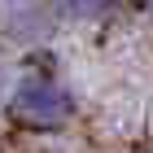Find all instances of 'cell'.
<instances>
[{
    "label": "cell",
    "instance_id": "obj_1",
    "mask_svg": "<svg viewBox=\"0 0 153 153\" xmlns=\"http://www.w3.org/2000/svg\"><path fill=\"white\" fill-rule=\"evenodd\" d=\"M4 114L13 127L31 131V136H57L79 118V96L57 66L31 61L13 74L9 92H4Z\"/></svg>",
    "mask_w": 153,
    "mask_h": 153
},
{
    "label": "cell",
    "instance_id": "obj_2",
    "mask_svg": "<svg viewBox=\"0 0 153 153\" xmlns=\"http://www.w3.org/2000/svg\"><path fill=\"white\" fill-rule=\"evenodd\" d=\"M61 31L70 26H105L114 18V0H57Z\"/></svg>",
    "mask_w": 153,
    "mask_h": 153
},
{
    "label": "cell",
    "instance_id": "obj_3",
    "mask_svg": "<svg viewBox=\"0 0 153 153\" xmlns=\"http://www.w3.org/2000/svg\"><path fill=\"white\" fill-rule=\"evenodd\" d=\"M9 57H4V48H0V105H4V92H9Z\"/></svg>",
    "mask_w": 153,
    "mask_h": 153
},
{
    "label": "cell",
    "instance_id": "obj_4",
    "mask_svg": "<svg viewBox=\"0 0 153 153\" xmlns=\"http://www.w3.org/2000/svg\"><path fill=\"white\" fill-rule=\"evenodd\" d=\"M136 4H140V13H144V18L153 22V0H136Z\"/></svg>",
    "mask_w": 153,
    "mask_h": 153
}]
</instances>
